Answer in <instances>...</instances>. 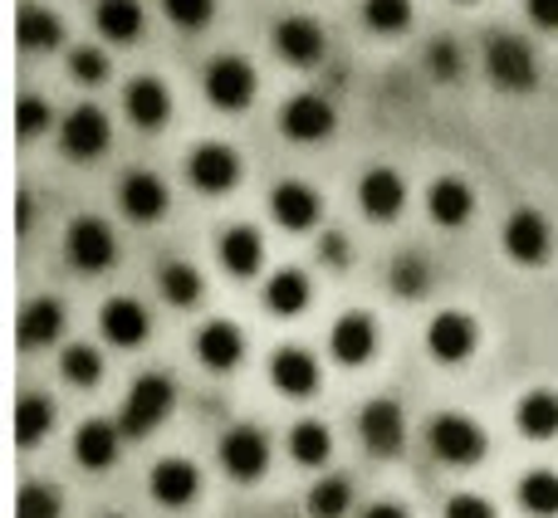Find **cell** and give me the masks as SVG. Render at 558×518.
<instances>
[{"label":"cell","instance_id":"7dc6e473","mask_svg":"<svg viewBox=\"0 0 558 518\" xmlns=\"http://www.w3.org/2000/svg\"><path fill=\"white\" fill-rule=\"evenodd\" d=\"M363 518H407V509H402V504H373Z\"/></svg>","mask_w":558,"mask_h":518},{"label":"cell","instance_id":"ba28073f","mask_svg":"<svg viewBox=\"0 0 558 518\" xmlns=\"http://www.w3.org/2000/svg\"><path fill=\"white\" fill-rule=\"evenodd\" d=\"M475 343H481V333H475V318H465L461 308H446V313H436L432 328H426V353H432L436 362H446V367L465 362V357L475 353Z\"/></svg>","mask_w":558,"mask_h":518},{"label":"cell","instance_id":"44dd1931","mask_svg":"<svg viewBox=\"0 0 558 518\" xmlns=\"http://www.w3.org/2000/svg\"><path fill=\"white\" fill-rule=\"evenodd\" d=\"M196 357H202L211 372H231L245 357V333L235 323H226V318H216V323H206L202 333H196Z\"/></svg>","mask_w":558,"mask_h":518},{"label":"cell","instance_id":"52a82bcc","mask_svg":"<svg viewBox=\"0 0 558 518\" xmlns=\"http://www.w3.org/2000/svg\"><path fill=\"white\" fill-rule=\"evenodd\" d=\"M333 103L324 94H294L284 108H279V133L289 143H324L333 133Z\"/></svg>","mask_w":558,"mask_h":518},{"label":"cell","instance_id":"603a6c76","mask_svg":"<svg viewBox=\"0 0 558 518\" xmlns=\"http://www.w3.org/2000/svg\"><path fill=\"white\" fill-rule=\"evenodd\" d=\"M270 382L279 386L284 396H314L318 392V362L304 353V347H279L270 357Z\"/></svg>","mask_w":558,"mask_h":518},{"label":"cell","instance_id":"6da1fadb","mask_svg":"<svg viewBox=\"0 0 558 518\" xmlns=\"http://www.w3.org/2000/svg\"><path fill=\"white\" fill-rule=\"evenodd\" d=\"M172 402H177L172 377L143 372V377L133 382V392H128V406H123V416H118V431H123V435H147V431H157V425L172 416Z\"/></svg>","mask_w":558,"mask_h":518},{"label":"cell","instance_id":"4fadbf2b","mask_svg":"<svg viewBox=\"0 0 558 518\" xmlns=\"http://www.w3.org/2000/svg\"><path fill=\"white\" fill-rule=\"evenodd\" d=\"M167 182L157 172H128L123 182H118V206H123L128 221H162L167 215Z\"/></svg>","mask_w":558,"mask_h":518},{"label":"cell","instance_id":"8fae6325","mask_svg":"<svg viewBox=\"0 0 558 518\" xmlns=\"http://www.w3.org/2000/svg\"><path fill=\"white\" fill-rule=\"evenodd\" d=\"M108 118H104V108H94V103H78L74 113L64 118V127H59V143H64V152L74 157V162H94L98 152L108 147Z\"/></svg>","mask_w":558,"mask_h":518},{"label":"cell","instance_id":"83f0119b","mask_svg":"<svg viewBox=\"0 0 558 518\" xmlns=\"http://www.w3.org/2000/svg\"><path fill=\"white\" fill-rule=\"evenodd\" d=\"M98 35L118 39V45H133L143 35V0H98V15H94Z\"/></svg>","mask_w":558,"mask_h":518},{"label":"cell","instance_id":"f35d334b","mask_svg":"<svg viewBox=\"0 0 558 518\" xmlns=\"http://www.w3.org/2000/svg\"><path fill=\"white\" fill-rule=\"evenodd\" d=\"M162 15L182 29H202V25H211L216 0H162Z\"/></svg>","mask_w":558,"mask_h":518},{"label":"cell","instance_id":"1f68e13d","mask_svg":"<svg viewBox=\"0 0 558 518\" xmlns=\"http://www.w3.org/2000/svg\"><path fill=\"white\" fill-rule=\"evenodd\" d=\"M15 35L25 49H59V39H64V25H59L54 10H39V5H25L15 20Z\"/></svg>","mask_w":558,"mask_h":518},{"label":"cell","instance_id":"ffe728a7","mask_svg":"<svg viewBox=\"0 0 558 518\" xmlns=\"http://www.w3.org/2000/svg\"><path fill=\"white\" fill-rule=\"evenodd\" d=\"M471 211H475L471 182H461V176H436V182L426 186V215H432L436 225H465Z\"/></svg>","mask_w":558,"mask_h":518},{"label":"cell","instance_id":"4316f807","mask_svg":"<svg viewBox=\"0 0 558 518\" xmlns=\"http://www.w3.org/2000/svg\"><path fill=\"white\" fill-rule=\"evenodd\" d=\"M308 298H314V288H308V279L299 269H279V274H270V284H265V308L275 318H299L308 308Z\"/></svg>","mask_w":558,"mask_h":518},{"label":"cell","instance_id":"e575fe53","mask_svg":"<svg viewBox=\"0 0 558 518\" xmlns=\"http://www.w3.org/2000/svg\"><path fill=\"white\" fill-rule=\"evenodd\" d=\"M348 509H353V484L338 480V474H328L308 490V514L314 518H343Z\"/></svg>","mask_w":558,"mask_h":518},{"label":"cell","instance_id":"b9f144b4","mask_svg":"<svg viewBox=\"0 0 558 518\" xmlns=\"http://www.w3.org/2000/svg\"><path fill=\"white\" fill-rule=\"evenodd\" d=\"M69 74H74L78 84L98 88L108 78V59L98 54V49H74V54H69Z\"/></svg>","mask_w":558,"mask_h":518},{"label":"cell","instance_id":"30bf717a","mask_svg":"<svg viewBox=\"0 0 558 518\" xmlns=\"http://www.w3.org/2000/svg\"><path fill=\"white\" fill-rule=\"evenodd\" d=\"M221 465L231 480L251 484L265 474V465H270V441H265L255 425H235V431L221 435Z\"/></svg>","mask_w":558,"mask_h":518},{"label":"cell","instance_id":"3957f363","mask_svg":"<svg viewBox=\"0 0 558 518\" xmlns=\"http://www.w3.org/2000/svg\"><path fill=\"white\" fill-rule=\"evenodd\" d=\"M426 445H432V455H436V460H446V465H475V460H485V431H481V421H471V416H461V411L432 416V425H426Z\"/></svg>","mask_w":558,"mask_h":518},{"label":"cell","instance_id":"d590c367","mask_svg":"<svg viewBox=\"0 0 558 518\" xmlns=\"http://www.w3.org/2000/svg\"><path fill=\"white\" fill-rule=\"evenodd\" d=\"M59 372H64V382H74V386H94L98 377H104V357H98V347H88V343H69L64 357H59Z\"/></svg>","mask_w":558,"mask_h":518},{"label":"cell","instance_id":"2e32d148","mask_svg":"<svg viewBox=\"0 0 558 518\" xmlns=\"http://www.w3.org/2000/svg\"><path fill=\"white\" fill-rule=\"evenodd\" d=\"M357 206H363L373 221H397L407 206V182L392 172V166H373L357 182Z\"/></svg>","mask_w":558,"mask_h":518},{"label":"cell","instance_id":"f1b7e54d","mask_svg":"<svg viewBox=\"0 0 558 518\" xmlns=\"http://www.w3.org/2000/svg\"><path fill=\"white\" fill-rule=\"evenodd\" d=\"M514 421H520V431L530 435V441H554L558 435V392H530L520 402V411H514Z\"/></svg>","mask_w":558,"mask_h":518},{"label":"cell","instance_id":"5bb4252c","mask_svg":"<svg viewBox=\"0 0 558 518\" xmlns=\"http://www.w3.org/2000/svg\"><path fill=\"white\" fill-rule=\"evenodd\" d=\"M123 113L133 118V127H143V133H157V127L172 118V94H167L162 78L137 74L133 84L123 88Z\"/></svg>","mask_w":558,"mask_h":518},{"label":"cell","instance_id":"ac0fdd59","mask_svg":"<svg viewBox=\"0 0 558 518\" xmlns=\"http://www.w3.org/2000/svg\"><path fill=\"white\" fill-rule=\"evenodd\" d=\"M275 49L299 69L318 64V59H324V25L308 15H284L275 25Z\"/></svg>","mask_w":558,"mask_h":518},{"label":"cell","instance_id":"f6af8a7d","mask_svg":"<svg viewBox=\"0 0 558 518\" xmlns=\"http://www.w3.org/2000/svg\"><path fill=\"white\" fill-rule=\"evenodd\" d=\"M318 255H324V264H348V259H353V250H348V240L338 231H328L324 240H318Z\"/></svg>","mask_w":558,"mask_h":518},{"label":"cell","instance_id":"4dcf8cb0","mask_svg":"<svg viewBox=\"0 0 558 518\" xmlns=\"http://www.w3.org/2000/svg\"><path fill=\"white\" fill-rule=\"evenodd\" d=\"M49 425H54V402L49 396H20L15 402V441L20 445H39L49 435Z\"/></svg>","mask_w":558,"mask_h":518},{"label":"cell","instance_id":"8d00e7d4","mask_svg":"<svg viewBox=\"0 0 558 518\" xmlns=\"http://www.w3.org/2000/svg\"><path fill=\"white\" fill-rule=\"evenodd\" d=\"M387 279H392V288L402 298H416V294H426V288H432V264H426L416 250H407V255L392 259V274H387Z\"/></svg>","mask_w":558,"mask_h":518},{"label":"cell","instance_id":"9a60e30c","mask_svg":"<svg viewBox=\"0 0 558 518\" xmlns=\"http://www.w3.org/2000/svg\"><path fill=\"white\" fill-rule=\"evenodd\" d=\"M270 215L284 231H314L318 215H324V201L308 182H279L270 192Z\"/></svg>","mask_w":558,"mask_h":518},{"label":"cell","instance_id":"74e56055","mask_svg":"<svg viewBox=\"0 0 558 518\" xmlns=\"http://www.w3.org/2000/svg\"><path fill=\"white\" fill-rule=\"evenodd\" d=\"M363 20L377 35H402L412 25V0H363Z\"/></svg>","mask_w":558,"mask_h":518},{"label":"cell","instance_id":"7c38bea8","mask_svg":"<svg viewBox=\"0 0 558 518\" xmlns=\"http://www.w3.org/2000/svg\"><path fill=\"white\" fill-rule=\"evenodd\" d=\"M500 235H505V255L520 259V264H539L554 250V225L539 211H514Z\"/></svg>","mask_w":558,"mask_h":518},{"label":"cell","instance_id":"8992f818","mask_svg":"<svg viewBox=\"0 0 558 518\" xmlns=\"http://www.w3.org/2000/svg\"><path fill=\"white\" fill-rule=\"evenodd\" d=\"M186 182L206 196L231 192V186L241 182V157H235V147H226V143L192 147V157H186Z\"/></svg>","mask_w":558,"mask_h":518},{"label":"cell","instance_id":"5b68a950","mask_svg":"<svg viewBox=\"0 0 558 518\" xmlns=\"http://www.w3.org/2000/svg\"><path fill=\"white\" fill-rule=\"evenodd\" d=\"M64 255H69V264L84 269V274H98V269H108L118 259L113 225L98 221V215H78V221L64 231Z\"/></svg>","mask_w":558,"mask_h":518},{"label":"cell","instance_id":"ab89813d","mask_svg":"<svg viewBox=\"0 0 558 518\" xmlns=\"http://www.w3.org/2000/svg\"><path fill=\"white\" fill-rule=\"evenodd\" d=\"M15 518H59V494L49 484H25L15 499Z\"/></svg>","mask_w":558,"mask_h":518},{"label":"cell","instance_id":"7bdbcfd3","mask_svg":"<svg viewBox=\"0 0 558 518\" xmlns=\"http://www.w3.org/2000/svg\"><path fill=\"white\" fill-rule=\"evenodd\" d=\"M15 118H20V137H35V133H45L49 127V103L45 98H20V108H15Z\"/></svg>","mask_w":558,"mask_h":518},{"label":"cell","instance_id":"60d3db41","mask_svg":"<svg viewBox=\"0 0 558 518\" xmlns=\"http://www.w3.org/2000/svg\"><path fill=\"white\" fill-rule=\"evenodd\" d=\"M426 69H432V78L451 84V78L461 74V49H456V39H432V49H426Z\"/></svg>","mask_w":558,"mask_h":518},{"label":"cell","instance_id":"d4e9b609","mask_svg":"<svg viewBox=\"0 0 558 518\" xmlns=\"http://www.w3.org/2000/svg\"><path fill=\"white\" fill-rule=\"evenodd\" d=\"M118 425L113 421H84L74 431V460L84 465V470H108V465L118 460Z\"/></svg>","mask_w":558,"mask_h":518},{"label":"cell","instance_id":"7402d4cb","mask_svg":"<svg viewBox=\"0 0 558 518\" xmlns=\"http://www.w3.org/2000/svg\"><path fill=\"white\" fill-rule=\"evenodd\" d=\"M98 328H104V337L113 347H137L147 337V328H153V318H147V308L137 298H108L104 313H98Z\"/></svg>","mask_w":558,"mask_h":518},{"label":"cell","instance_id":"f546056e","mask_svg":"<svg viewBox=\"0 0 558 518\" xmlns=\"http://www.w3.org/2000/svg\"><path fill=\"white\" fill-rule=\"evenodd\" d=\"M157 284H162V298L177 308H192L196 298L206 294V279L196 264H186V259H172V264H162V274H157Z\"/></svg>","mask_w":558,"mask_h":518},{"label":"cell","instance_id":"7a4b0ae2","mask_svg":"<svg viewBox=\"0 0 558 518\" xmlns=\"http://www.w3.org/2000/svg\"><path fill=\"white\" fill-rule=\"evenodd\" d=\"M485 74H490L500 88H514V94L534 88L539 84V59H534L530 39L510 35V29H495L490 45H485Z\"/></svg>","mask_w":558,"mask_h":518},{"label":"cell","instance_id":"c3c4849f","mask_svg":"<svg viewBox=\"0 0 558 518\" xmlns=\"http://www.w3.org/2000/svg\"><path fill=\"white\" fill-rule=\"evenodd\" d=\"M108 518H118V514H108Z\"/></svg>","mask_w":558,"mask_h":518},{"label":"cell","instance_id":"e0dca14e","mask_svg":"<svg viewBox=\"0 0 558 518\" xmlns=\"http://www.w3.org/2000/svg\"><path fill=\"white\" fill-rule=\"evenodd\" d=\"M147 490H153L157 504H167V509H182V504H192L196 494H202V470H196L192 460H177V455H172V460H157Z\"/></svg>","mask_w":558,"mask_h":518},{"label":"cell","instance_id":"484cf974","mask_svg":"<svg viewBox=\"0 0 558 518\" xmlns=\"http://www.w3.org/2000/svg\"><path fill=\"white\" fill-rule=\"evenodd\" d=\"M64 333V304L59 298H29L20 308V343L25 347H45Z\"/></svg>","mask_w":558,"mask_h":518},{"label":"cell","instance_id":"9c48e42d","mask_svg":"<svg viewBox=\"0 0 558 518\" xmlns=\"http://www.w3.org/2000/svg\"><path fill=\"white\" fill-rule=\"evenodd\" d=\"M357 435H363V445L373 455H397L407 445V416H402V406H397L392 396H377V402H367L363 416H357Z\"/></svg>","mask_w":558,"mask_h":518},{"label":"cell","instance_id":"ee69618b","mask_svg":"<svg viewBox=\"0 0 558 518\" xmlns=\"http://www.w3.org/2000/svg\"><path fill=\"white\" fill-rule=\"evenodd\" d=\"M446 518H495V509L481 494H456V499L446 504Z\"/></svg>","mask_w":558,"mask_h":518},{"label":"cell","instance_id":"d6a6232c","mask_svg":"<svg viewBox=\"0 0 558 518\" xmlns=\"http://www.w3.org/2000/svg\"><path fill=\"white\" fill-rule=\"evenodd\" d=\"M520 509L534 518H558V474L554 470H530L520 480Z\"/></svg>","mask_w":558,"mask_h":518},{"label":"cell","instance_id":"cb8c5ba5","mask_svg":"<svg viewBox=\"0 0 558 518\" xmlns=\"http://www.w3.org/2000/svg\"><path fill=\"white\" fill-rule=\"evenodd\" d=\"M221 264H226V274H231V279L260 274V264H265L260 231H255V225H231V231L221 235Z\"/></svg>","mask_w":558,"mask_h":518},{"label":"cell","instance_id":"bcb514c9","mask_svg":"<svg viewBox=\"0 0 558 518\" xmlns=\"http://www.w3.org/2000/svg\"><path fill=\"white\" fill-rule=\"evenodd\" d=\"M524 10L539 29H558V0H524Z\"/></svg>","mask_w":558,"mask_h":518},{"label":"cell","instance_id":"277c9868","mask_svg":"<svg viewBox=\"0 0 558 518\" xmlns=\"http://www.w3.org/2000/svg\"><path fill=\"white\" fill-rule=\"evenodd\" d=\"M206 98H211L216 108H226V113H241V108L255 103V88H260V78H255V64L245 54H216L211 64H206Z\"/></svg>","mask_w":558,"mask_h":518},{"label":"cell","instance_id":"836d02e7","mask_svg":"<svg viewBox=\"0 0 558 518\" xmlns=\"http://www.w3.org/2000/svg\"><path fill=\"white\" fill-rule=\"evenodd\" d=\"M328 451H333V441H328L324 421H299L294 431H289V455H294L299 465H324Z\"/></svg>","mask_w":558,"mask_h":518},{"label":"cell","instance_id":"d6986e66","mask_svg":"<svg viewBox=\"0 0 558 518\" xmlns=\"http://www.w3.org/2000/svg\"><path fill=\"white\" fill-rule=\"evenodd\" d=\"M328 353L338 357L343 367H363L367 357L377 353V328L367 313H343L333 323V333H328Z\"/></svg>","mask_w":558,"mask_h":518}]
</instances>
